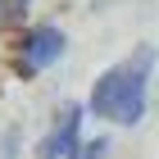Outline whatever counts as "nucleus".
I'll list each match as a JSON object with an SVG mask.
<instances>
[{
    "label": "nucleus",
    "mask_w": 159,
    "mask_h": 159,
    "mask_svg": "<svg viewBox=\"0 0 159 159\" xmlns=\"http://www.w3.org/2000/svg\"><path fill=\"white\" fill-rule=\"evenodd\" d=\"M32 0H0V23H23Z\"/></svg>",
    "instance_id": "nucleus-4"
},
{
    "label": "nucleus",
    "mask_w": 159,
    "mask_h": 159,
    "mask_svg": "<svg viewBox=\"0 0 159 159\" xmlns=\"http://www.w3.org/2000/svg\"><path fill=\"white\" fill-rule=\"evenodd\" d=\"M64 32L59 27H32L23 41H18V73H41V68H50V64L64 55Z\"/></svg>",
    "instance_id": "nucleus-2"
},
{
    "label": "nucleus",
    "mask_w": 159,
    "mask_h": 159,
    "mask_svg": "<svg viewBox=\"0 0 159 159\" xmlns=\"http://www.w3.org/2000/svg\"><path fill=\"white\" fill-rule=\"evenodd\" d=\"M105 155H109V141L96 136V141H86V146H82V155H77V159H105Z\"/></svg>",
    "instance_id": "nucleus-5"
},
{
    "label": "nucleus",
    "mask_w": 159,
    "mask_h": 159,
    "mask_svg": "<svg viewBox=\"0 0 159 159\" xmlns=\"http://www.w3.org/2000/svg\"><path fill=\"white\" fill-rule=\"evenodd\" d=\"M77 155H82V105H68L55 118L50 136L37 146V159H77Z\"/></svg>",
    "instance_id": "nucleus-3"
},
{
    "label": "nucleus",
    "mask_w": 159,
    "mask_h": 159,
    "mask_svg": "<svg viewBox=\"0 0 159 159\" xmlns=\"http://www.w3.org/2000/svg\"><path fill=\"white\" fill-rule=\"evenodd\" d=\"M150 68H155V50H136L127 64H114L91 82V114L96 118H109L118 127H132L141 123L146 114V82H150Z\"/></svg>",
    "instance_id": "nucleus-1"
}]
</instances>
